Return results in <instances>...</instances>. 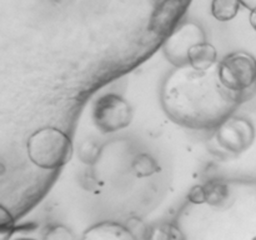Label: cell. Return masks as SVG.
<instances>
[{
  "label": "cell",
  "instance_id": "3957f363",
  "mask_svg": "<svg viewBox=\"0 0 256 240\" xmlns=\"http://www.w3.org/2000/svg\"><path fill=\"white\" fill-rule=\"evenodd\" d=\"M218 74L228 90L242 95L256 82V59L244 52H232L218 65Z\"/></svg>",
  "mask_w": 256,
  "mask_h": 240
},
{
  "label": "cell",
  "instance_id": "30bf717a",
  "mask_svg": "<svg viewBox=\"0 0 256 240\" xmlns=\"http://www.w3.org/2000/svg\"><path fill=\"white\" fill-rule=\"evenodd\" d=\"M204 186L205 202L212 206H220L224 204L230 196V189L228 184L222 180H210Z\"/></svg>",
  "mask_w": 256,
  "mask_h": 240
},
{
  "label": "cell",
  "instance_id": "7a4b0ae2",
  "mask_svg": "<svg viewBox=\"0 0 256 240\" xmlns=\"http://www.w3.org/2000/svg\"><path fill=\"white\" fill-rule=\"evenodd\" d=\"M26 152L30 162L38 168L55 170L70 162L74 148L72 139L62 130L45 126L28 138Z\"/></svg>",
  "mask_w": 256,
  "mask_h": 240
},
{
  "label": "cell",
  "instance_id": "2e32d148",
  "mask_svg": "<svg viewBox=\"0 0 256 240\" xmlns=\"http://www.w3.org/2000/svg\"><path fill=\"white\" fill-rule=\"evenodd\" d=\"M42 240H76V238L69 228L64 225H54L46 230Z\"/></svg>",
  "mask_w": 256,
  "mask_h": 240
},
{
  "label": "cell",
  "instance_id": "d6986e66",
  "mask_svg": "<svg viewBox=\"0 0 256 240\" xmlns=\"http://www.w3.org/2000/svg\"><path fill=\"white\" fill-rule=\"evenodd\" d=\"M18 240H34V239H28V238H24V239H18Z\"/></svg>",
  "mask_w": 256,
  "mask_h": 240
},
{
  "label": "cell",
  "instance_id": "e0dca14e",
  "mask_svg": "<svg viewBox=\"0 0 256 240\" xmlns=\"http://www.w3.org/2000/svg\"><path fill=\"white\" fill-rule=\"evenodd\" d=\"M188 198H189V202H192V204H204V202H205L204 186L202 185H195V186H192Z\"/></svg>",
  "mask_w": 256,
  "mask_h": 240
},
{
  "label": "cell",
  "instance_id": "ba28073f",
  "mask_svg": "<svg viewBox=\"0 0 256 240\" xmlns=\"http://www.w3.org/2000/svg\"><path fill=\"white\" fill-rule=\"evenodd\" d=\"M80 240H138L125 225L116 222H102L90 226Z\"/></svg>",
  "mask_w": 256,
  "mask_h": 240
},
{
  "label": "cell",
  "instance_id": "52a82bcc",
  "mask_svg": "<svg viewBox=\"0 0 256 240\" xmlns=\"http://www.w3.org/2000/svg\"><path fill=\"white\" fill-rule=\"evenodd\" d=\"M189 2H165L158 4L150 20V30L158 35L169 36L174 30L182 15L186 12Z\"/></svg>",
  "mask_w": 256,
  "mask_h": 240
},
{
  "label": "cell",
  "instance_id": "8fae6325",
  "mask_svg": "<svg viewBox=\"0 0 256 240\" xmlns=\"http://www.w3.org/2000/svg\"><path fill=\"white\" fill-rule=\"evenodd\" d=\"M145 240H186L182 230L174 224L162 222L148 230Z\"/></svg>",
  "mask_w": 256,
  "mask_h": 240
},
{
  "label": "cell",
  "instance_id": "4fadbf2b",
  "mask_svg": "<svg viewBox=\"0 0 256 240\" xmlns=\"http://www.w3.org/2000/svg\"><path fill=\"white\" fill-rule=\"evenodd\" d=\"M160 170L159 164L156 160L146 152L136 155L132 162V172H134L135 176L138 178H148L152 176V174Z\"/></svg>",
  "mask_w": 256,
  "mask_h": 240
},
{
  "label": "cell",
  "instance_id": "277c9868",
  "mask_svg": "<svg viewBox=\"0 0 256 240\" xmlns=\"http://www.w3.org/2000/svg\"><path fill=\"white\" fill-rule=\"evenodd\" d=\"M92 119L102 134L119 132L132 124V108L118 94H105L92 105Z\"/></svg>",
  "mask_w": 256,
  "mask_h": 240
},
{
  "label": "cell",
  "instance_id": "9a60e30c",
  "mask_svg": "<svg viewBox=\"0 0 256 240\" xmlns=\"http://www.w3.org/2000/svg\"><path fill=\"white\" fill-rule=\"evenodd\" d=\"M14 230V218L4 206H2V210H0V240H9Z\"/></svg>",
  "mask_w": 256,
  "mask_h": 240
},
{
  "label": "cell",
  "instance_id": "9c48e42d",
  "mask_svg": "<svg viewBox=\"0 0 256 240\" xmlns=\"http://www.w3.org/2000/svg\"><path fill=\"white\" fill-rule=\"evenodd\" d=\"M218 59V52L214 45L209 42H202L190 50L189 62L190 66L199 72H209L215 66Z\"/></svg>",
  "mask_w": 256,
  "mask_h": 240
},
{
  "label": "cell",
  "instance_id": "7c38bea8",
  "mask_svg": "<svg viewBox=\"0 0 256 240\" xmlns=\"http://www.w3.org/2000/svg\"><path fill=\"white\" fill-rule=\"evenodd\" d=\"M242 2L235 0H214L212 2V14L219 22H230L239 12Z\"/></svg>",
  "mask_w": 256,
  "mask_h": 240
},
{
  "label": "cell",
  "instance_id": "5b68a950",
  "mask_svg": "<svg viewBox=\"0 0 256 240\" xmlns=\"http://www.w3.org/2000/svg\"><path fill=\"white\" fill-rule=\"evenodd\" d=\"M206 42V35L196 22H185L165 39L162 52L168 62L176 68L189 66L190 50L196 45Z\"/></svg>",
  "mask_w": 256,
  "mask_h": 240
},
{
  "label": "cell",
  "instance_id": "8992f818",
  "mask_svg": "<svg viewBox=\"0 0 256 240\" xmlns=\"http://www.w3.org/2000/svg\"><path fill=\"white\" fill-rule=\"evenodd\" d=\"M216 142L222 149L240 154L249 149L255 140V128L245 118H229L216 129Z\"/></svg>",
  "mask_w": 256,
  "mask_h": 240
},
{
  "label": "cell",
  "instance_id": "5bb4252c",
  "mask_svg": "<svg viewBox=\"0 0 256 240\" xmlns=\"http://www.w3.org/2000/svg\"><path fill=\"white\" fill-rule=\"evenodd\" d=\"M102 155V148L94 140H85L79 148V158L84 164L94 165L96 164Z\"/></svg>",
  "mask_w": 256,
  "mask_h": 240
},
{
  "label": "cell",
  "instance_id": "ac0fdd59",
  "mask_svg": "<svg viewBox=\"0 0 256 240\" xmlns=\"http://www.w3.org/2000/svg\"><path fill=\"white\" fill-rule=\"evenodd\" d=\"M250 24L256 32V6L252 8V12H250Z\"/></svg>",
  "mask_w": 256,
  "mask_h": 240
},
{
  "label": "cell",
  "instance_id": "6da1fadb",
  "mask_svg": "<svg viewBox=\"0 0 256 240\" xmlns=\"http://www.w3.org/2000/svg\"><path fill=\"white\" fill-rule=\"evenodd\" d=\"M162 106L168 116L182 126L195 130L219 128L232 118L242 95L222 84L218 66L209 72L176 68L162 82Z\"/></svg>",
  "mask_w": 256,
  "mask_h": 240
}]
</instances>
